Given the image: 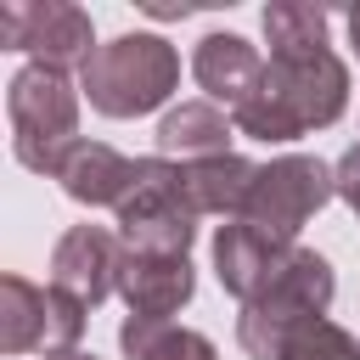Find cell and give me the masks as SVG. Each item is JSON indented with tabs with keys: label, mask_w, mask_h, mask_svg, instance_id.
I'll return each instance as SVG.
<instances>
[{
	"label": "cell",
	"mask_w": 360,
	"mask_h": 360,
	"mask_svg": "<svg viewBox=\"0 0 360 360\" xmlns=\"http://www.w3.org/2000/svg\"><path fill=\"white\" fill-rule=\"evenodd\" d=\"M79 101L84 90L45 62H28L6 84V118H11V152L34 174H56L62 152L79 141Z\"/></svg>",
	"instance_id": "4"
},
{
	"label": "cell",
	"mask_w": 360,
	"mask_h": 360,
	"mask_svg": "<svg viewBox=\"0 0 360 360\" xmlns=\"http://www.w3.org/2000/svg\"><path fill=\"white\" fill-rule=\"evenodd\" d=\"M349 107V68L332 45L321 51H270L259 90L231 112V124L264 146L332 129Z\"/></svg>",
	"instance_id": "1"
},
{
	"label": "cell",
	"mask_w": 360,
	"mask_h": 360,
	"mask_svg": "<svg viewBox=\"0 0 360 360\" xmlns=\"http://www.w3.org/2000/svg\"><path fill=\"white\" fill-rule=\"evenodd\" d=\"M332 174H338V197L354 208V219H360V146H349L338 163H332Z\"/></svg>",
	"instance_id": "19"
},
{
	"label": "cell",
	"mask_w": 360,
	"mask_h": 360,
	"mask_svg": "<svg viewBox=\"0 0 360 360\" xmlns=\"http://www.w3.org/2000/svg\"><path fill=\"white\" fill-rule=\"evenodd\" d=\"M281 360H360V338L321 315V321H309V326L292 332V343H287Z\"/></svg>",
	"instance_id": "18"
},
{
	"label": "cell",
	"mask_w": 360,
	"mask_h": 360,
	"mask_svg": "<svg viewBox=\"0 0 360 360\" xmlns=\"http://www.w3.org/2000/svg\"><path fill=\"white\" fill-rule=\"evenodd\" d=\"M124 236L107 225H68L51 248V287L73 292L84 309L107 304L118 292V270H124Z\"/></svg>",
	"instance_id": "8"
},
{
	"label": "cell",
	"mask_w": 360,
	"mask_h": 360,
	"mask_svg": "<svg viewBox=\"0 0 360 360\" xmlns=\"http://www.w3.org/2000/svg\"><path fill=\"white\" fill-rule=\"evenodd\" d=\"M343 22H349V45H354V56H360V6H349Z\"/></svg>",
	"instance_id": "20"
},
{
	"label": "cell",
	"mask_w": 360,
	"mask_h": 360,
	"mask_svg": "<svg viewBox=\"0 0 360 360\" xmlns=\"http://www.w3.org/2000/svg\"><path fill=\"white\" fill-rule=\"evenodd\" d=\"M191 292H197L191 253H124L118 298L129 304V315L169 321L174 309H186V304H191Z\"/></svg>",
	"instance_id": "9"
},
{
	"label": "cell",
	"mask_w": 360,
	"mask_h": 360,
	"mask_svg": "<svg viewBox=\"0 0 360 360\" xmlns=\"http://www.w3.org/2000/svg\"><path fill=\"white\" fill-rule=\"evenodd\" d=\"M326 28H332V11H321V6H304V0L264 6V39H270V51H321Z\"/></svg>",
	"instance_id": "17"
},
{
	"label": "cell",
	"mask_w": 360,
	"mask_h": 360,
	"mask_svg": "<svg viewBox=\"0 0 360 360\" xmlns=\"http://www.w3.org/2000/svg\"><path fill=\"white\" fill-rule=\"evenodd\" d=\"M236 124L214 107V101H180L158 118V158L169 163H202V158H225L231 152Z\"/></svg>",
	"instance_id": "12"
},
{
	"label": "cell",
	"mask_w": 360,
	"mask_h": 360,
	"mask_svg": "<svg viewBox=\"0 0 360 360\" xmlns=\"http://www.w3.org/2000/svg\"><path fill=\"white\" fill-rule=\"evenodd\" d=\"M0 51H28L45 68H84L96 51L90 11L68 0H28V6H0Z\"/></svg>",
	"instance_id": "7"
},
{
	"label": "cell",
	"mask_w": 360,
	"mask_h": 360,
	"mask_svg": "<svg viewBox=\"0 0 360 360\" xmlns=\"http://www.w3.org/2000/svg\"><path fill=\"white\" fill-rule=\"evenodd\" d=\"M112 214L129 253H191L197 242V214L186 202L180 163L169 158H135V180Z\"/></svg>",
	"instance_id": "6"
},
{
	"label": "cell",
	"mask_w": 360,
	"mask_h": 360,
	"mask_svg": "<svg viewBox=\"0 0 360 360\" xmlns=\"http://www.w3.org/2000/svg\"><path fill=\"white\" fill-rule=\"evenodd\" d=\"M79 208H118L124 202V191H129V180H135V158H124L118 146H107V141H73L68 152H62V163H56V174H51Z\"/></svg>",
	"instance_id": "10"
},
{
	"label": "cell",
	"mask_w": 360,
	"mask_h": 360,
	"mask_svg": "<svg viewBox=\"0 0 360 360\" xmlns=\"http://www.w3.org/2000/svg\"><path fill=\"white\" fill-rule=\"evenodd\" d=\"M79 90L101 118H146L180 90V51L146 28L118 34L90 51V62L79 68Z\"/></svg>",
	"instance_id": "3"
},
{
	"label": "cell",
	"mask_w": 360,
	"mask_h": 360,
	"mask_svg": "<svg viewBox=\"0 0 360 360\" xmlns=\"http://www.w3.org/2000/svg\"><path fill=\"white\" fill-rule=\"evenodd\" d=\"M332 292H338V276L332 264L315 253V248H287L276 259V270L259 281V292L242 304L236 315V343L248 360H281L292 332L321 321L332 309Z\"/></svg>",
	"instance_id": "2"
},
{
	"label": "cell",
	"mask_w": 360,
	"mask_h": 360,
	"mask_svg": "<svg viewBox=\"0 0 360 360\" xmlns=\"http://www.w3.org/2000/svg\"><path fill=\"white\" fill-rule=\"evenodd\" d=\"M45 360H96V354H84V349H62V354H45Z\"/></svg>",
	"instance_id": "21"
},
{
	"label": "cell",
	"mask_w": 360,
	"mask_h": 360,
	"mask_svg": "<svg viewBox=\"0 0 360 360\" xmlns=\"http://www.w3.org/2000/svg\"><path fill=\"white\" fill-rule=\"evenodd\" d=\"M338 197V174L309 158V152H287V158H270L259 163V180L242 202V225H253L259 236H270L276 248H292L298 231Z\"/></svg>",
	"instance_id": "5"
},
{
	"label": "cell",
	"mask_w": 360,
	"mask_h": 360,
	"mask_svg": "<svg viewBox=\"0 0 360 360\" xmlns=\"http://www.w3.org/2000/svg\"><path fill=\"white\" fill-rule=\"evenodd\" d=\"M51 349V287H34L28 276H0V354H34Z\"/></svg>",
	"instance_id": "15"
},
{
	"label": "cell",
	"mask_w": 360,
	"mask_h": 360,
	"mask_svg": "<svg viewBox=\"0 0 360 360\" xmlns=\"http://www.w3.org/2000/svg\"><path fill=\"white\" fill-rule=\"evenodd\" d=\"M118 349H124V360H219L214 338H202L180 321H152V315H129L118 326Z\"/></svg>",
	"instance_id": "16"
},
{
	"label": "cell",
	"mask_w": 360,
	"mask_h": 360,
	"mask_svg": "<svg viewBox=\"0 0 360 360\" xmlns=\"http://www.w3.org/2000/svg\"><path fill=\"white\" fill-rule=\"evenodd\" d=\"M191 79L208 90V101L219 107H242L253 90H259V79H264V56H259V45H248L242 34H202L197 39V51H191Z\"/></svg>",
	"instance_id": "11"
},
{
	"label": "cell",
	"mask_w": 360,
	"mask_h": 360,
	"mask_svg": "<svg viewBox=\"0 0 360 360\" xmlns=\"http://www.w3.org/2000/svg\"><path fill=\"white\" fill-rule=\"evenodd\" d=\"M180 180H186V202L191 214H219V219H242V202L259 180V163H248L242 152H225V158H202V163H180Z\"/></svg>",
	"instance_id": "13"
},
{
	"label": "cell",
	"mask_w": 360,
	"mask_h": 360,
	"mask_svg": "<svg viewBox=\"0 0 360 360\" xmlns=\"http://www.w3.org/2000/svg\"><path fill=\"white\" fill-rule=\"evenodd\" d=\"M281 253H287V248H276L270 236H259V231L242 225V219H225V225L214 231V276H219V287H225L236 304H248V298L259 292V281L276 270Z\"/></svg>",
	"instance_id": "14"
}]
</instances>
